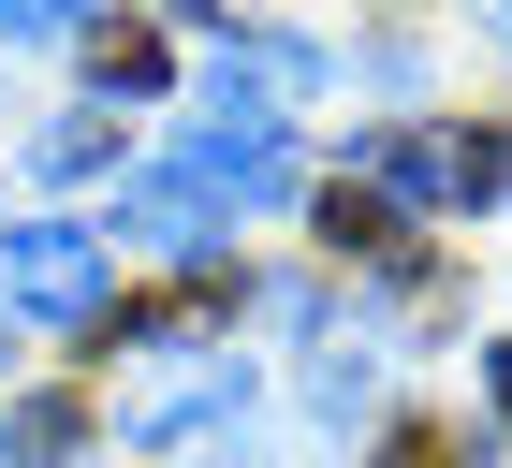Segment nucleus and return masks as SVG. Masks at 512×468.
I'll return each instance as SVG.
<instances>
[{
	"label": "nucleus",
	"mask_w": 512,
	"mask_h": 468,
	"mask_svg": "<svg viewBox=\"0 0 512 468\" xmlns=\"http://www.w3.org/2000/svg\"><path fill=\"white\" fill-rule=\"evenodd\" d=\"M0 293H15L30 322H103V234L15 220V234H0Z\"/></svg>",
	"instance_id": "nucleus-1"
},
{
	"label": "nucleus",
	"mask_w": 512,
	"mask_h": 468,
	"mask_svg": "<svg viewBox=\"0 0 512 468\" xmlns=\"http://www.w3.org/2000/svg\"><path fill=\"white\" fill-rule=\"evenodd\" d=\"M322 88H337V59H322V44L235 30V44H220V74H205V103H220V117H293V103H322Z\"/></svg>",
	"instance_id": "nucleus-2"
},
{
	"label": "nucleus",
	"mask_w": 512,
	"mask_h": 468,
	"mask_svg": "<svg viewBox=\"0 0 512 468\" xmlns=\"http://www.w3.org/2000/svg\"><path fill=\"white\" fill-rule=\"evenodd\" d=\"M191 176H205V191H235V205H278V191H293V132H278V117H220V103H205Z\"/></svg>",
	"instance_id": "nucleus-3"
},
{
	"label": "nucleus",
	"mask_w": 512,
	"mask_h": 468,
	"mask_svg": "<svg viewBox=\"0 0 512 468\" xmlns=\"http://www.w3.org/2000/svg\"><path fill=\"white\" fill-rule=\"evenodd\" d=\"M118 234L205 264V249H220V191H205V176H132V191H118Z\"/></svg>",
	"instance_id": "nucleus-4"
},
{
	"label": "nucleus",
	"mask_w": 512,
	"mask_h": 468,
	"mask_svg": "<svg viewBox=\"0 0 512 468\" xmlns=\"http://www.w3.org/2000/svg\"><path fill=\"white\" fill-rule=\"evenodd\" d=\"M161 74H176V59H161V30H132V15H118V30H88V88H103V103H147Z\"/></svg>",
	"instance_id": "nucleus-5"
},
{
	"label": "nucleus",
	"mask_w": 512,
	"mask_h": 468,
	"mask_svg": "<svg viewBox=\"0 0 512 468\" xmlns=\"http://www.w3.org/2000/svg\"><path fill=\"white\" fill-rule=\"evenodd\" d=\"M381 205H454V132H381Z\"/></svg>",
	"instance_id": "nucleus-6"
},
{
	"label": "nucleus",
	"mask_w": 512,
	"mask_h": 468,
	"mask_svg": "<svg viewBox=\"0 0 512 468\" xmlns=\"http://www.w3.org/2000/svg\"><path fill=\"white\" fill-rule=\"evenodd\" d=\"M322 234H337L352 264H395V249H410V220H395L381 191H322Z\"/></svg>",
	"instance_id": "nucleus-7"
},
{
	"label": "nucleus",
	"mask_w": 512,
	"mask_h": 468,
	"mask_svg": "<svg viewBox=\"0 0 512 468\" xmlns=\"http://www.w3.org/2000/svg\"><path fill=\"white\" fill-rule=\"evenodd\" d=\"M454 205H512V132H454Z\"/></svg>",
	"instance_id": "nucleus-8"
},
{
	"label": "nucleus",
	"mask_w": 512,
	"mask_h": 468,
	"mask_svg": "<svg viewBox=\"0 0 512 468\" xmlns=\"http://www.w3.org/2000/svg\"><path fill=\"white\" fill-rule=\"evenodd\" d=\"M30 161H44V176H103V161H118V132H103V117H44Z\"/></svg>",
	"instance_id": "nucleus-9"
},
{
	"label": "nucleus",
	"mask_w": 512,
	"mask_h": 468,
	"mask_svg": "<svg viewBox=\"0 0 512 468\" xmlns=\"http://www.w3.org/2000/svg\"><path fill=\"white\" fill-rule=\"evenodd\" d=\"M381 468H483V439H469V425H395Z\"/></svg>",
	"instance_id": "nucleus-10"
},
{
	"label": "nucleus",
	"mask_w": 512,
	"mask_h": 468,
	"mask_svg": "<svg viewBox=\"0 0 512 468\" xmlns=\"http://www.w3.org/2000/svg\"><path fill=\"white\" fill-rule=\"evenodd\" d=\"M0 454H15V468H59V454H74V410H15V439H0Z\"/></svg>",
	"instance_id": "nucleus-11"
},
{
	"label": "nucleus",
	"mask_w": 512,
	"mask_h": 468,
	"mask_svg": "<svg viewBox=\"0 0 512 468\" xmlns=\"http://www.w3.org/2000/svg\"><path fill=\"white\" fill-rule=\"evenodd\" d=\"M220 468H322L308 439H264V425H220Z\"/></svg>",
	"instance_id": "nucleus-12"
},
{
	"label": "nucleus",
	"mask_w": 512,
	"mask_h": 468,
	"mask_svg": "<svg viewBox=\"0 0 512 468\" xmlns=\"http://www.w3.org/2000/svg\"><path fill=\"white\" fill-rule=\"evenodd\" d=\"M74 15H88V0H0V44H59Z\"/></svg>",
	"instance_id": "nucleus-13"
},
{
	"label": "nucleus",
	"mask_w": 512,
	"mask_h": 468,
	"mask_svg": "<svg viewBox=\"0 0 512 468\" xmlns=\"http://www.w3.org/2000/svg\"><path fill=\"white\" fill-rule=\"evenodd\" d=\"M483 366H498V381H483V395H498V425H512V351H483Z\"/></svg>",
	"instance_id": "nucleus-14"
},
{
	"label": "nucleus",
	"mask_w": 512,
	"mask_h": 468,
	"mask_svg": "<svg viewBox=\"0 0 512 468\" xmlns=\"http://www.w3.org/2000/svg\"><path fill=\"white\" fill-rule=\"evenodd\" d=\"M176 15H220V30H235V0H176Z\"/></svg>",
	"instance_id": "nucleus-15"
},
{
	"label": "nucleus",
	"mask_w": 512,
	"mask_h": 468,
	"mask_svg": "<svg viewBox=\"0 0 512 468\" xmlns=\"http://www.w3.org/2000/svg\"><path fill=\"white\" fill-rule=\"evenodd\" d=\"M498 15H512V0H498Z\"/></svg>",
	"instance_id": "nucleus-16"
}]
</instances>
